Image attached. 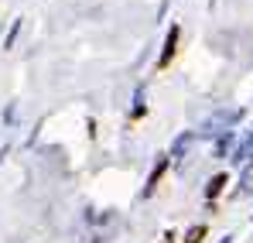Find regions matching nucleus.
Wrapping results in <instances>:
<instances>
[{"label":"nucleus","mask_w":253,"mask_h":243,"mask_svg":"<svg viewBox=\"0 0 253 243\" xmlns=\"http://www.w3.org/2000/svg\"><path fill=\"white\" fill-rule=\"evenodd\" d=\"M240 117H243V110H240V106H233V110H219L215 117L206 120V127H202L199 134H202V137H212V134H219V137H222V134H229V127L240 120Z\"/></svg>","instance_id":"nucleus-1"},{"label":"nucleus","mask_w":253,"mask_h":243,"mask_svg":"<svg viewBox=\"0 0 253 243\" xmlns=\"http://www.w3.org/2000/svg\"><path fill=\"white\" fill-rule=\"evenodd\" d=\"M174 41H178V28L171 24V31H168V41H165V51H161V62H158L161 69L168 65V62H171V55H174Z\"/></svg>","instance_id":"nucleus-2"},{"label":"nucleus","mask_w":253,"mask_h":243,"mask_svg":"<svg viewBox=\"0 0 253 243\" xmlns=\"http://www.w3.org/2000/svg\"><path fill=\"white\" fill-rule=\"evenodd\" d=\"M195 137H199V134H181V137H178V141L171 144V158H181V154L188 151V144H192Z\"/></svg>","instance_id":"nucleus-3"},{"label":"nucleus","mask_w":253,"mask_h":243,"mask_svg":"<svg viewBox=\"0 0 253 243\" xmlns=\"http://www.w3.org/2000/svg\"><path fill=\"white\" fill-rule=\"evenodd\" d=\"M250 154H253V134L243 141V144H240V151L233 154V161H236V164H247V158H250Z\"/></svg>","instance_id":"nucleus-4"},{"label":"nucleus","mask_w":253,"mask_h":243,"mask_svg":"<svg viewBox=\"0 0 253 243\" xmlns=\"http://www.w3.org/2000/svg\"><path fill=\"white\" fill-rule=\"evenodd\" d=\"M222 189H226V175H215V178L209 182V189H206V195H209V199H215Z\"/></svg>","instance_id":"nucleus-5"},{"label":"nucleus","mask_w":253,"mask_h":243,"mask_svg":"<svg viewBox=\"0 0 253 243\" xmlns=\"http://www.w3.org/2000/svg\"><path fill=\"white\" fill-rule=\"evenodd\" d=\"M229 144H233V134H222V137L215 141V158H226V151H229Z\"/></svg>","instance_id":"nucleus-6"},{"label":"nucleus","mask_w":253,"mask_h":243,"mask_svg":"<svg viewBox=\"0 0 253 243\" xmlns=\"http://www.w3.org/2000/svg\"><path fill=\"white\" fill-rule=\"evenodd\" d=\"M165 168H168V161H158V164H154V175H151V182H147V189H144V195H151V192H154V182L161 178V171H165Z\"/></svg>","instance_id":"nucleus-7"},{"label":"nucleus","mask_w":253,"mask_h":243,"mask_svg":"<svg viewBox=\"0 0 253 243\" xmlns=\"http://www.w3.org/2000/svg\"><path fill=\"white\" fill-rule=\"evenodd\" d=\"M202 237H206V226H192L188 237H185V243H202Z\"/></svg>","instance_id":"nucleus-8"}]
</instances>
